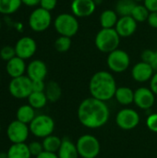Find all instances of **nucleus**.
<instances>
[{
	"instance_id": "obj_1",
	"label": "nucleus",
	"mask_w": 157,
	"mask_h": 158,
	"mask_svg": "<svg viewBox=\"0 0 157 158\" xmlns=\"http://www.w3.org/2000/svg\"><path fill=\"white\" fill-rule=\"evenodd\" d=\"M78 119L80 123L88 129H99L105 126L110 118V110L106 102L88 97L78 107Z\"/></svg>"
},
{
	"instance_id": "obj_2",
	"label": "nucleus",
	"mask_w": 157,
	"mask_h": 158,
	"mask_svg": "<svg viewBox=\"0 0 157 158\" xmlns=\"http://www.w3.org/2000/svg\"><path fill=\"white\" fill-rule=\"evenodd\" d=\"M117 89V82L113 74L106 70L95 72L89 82V91L92 97L104 102L115 97Z\"/></svg>"
},
{
	"instance_id": "obj_3",
	"label": "nucleus",
	"mask_w": 157,
	"mask_h": 158,
	"mask_svg": "<svg viewBox=\"0 0 157 158\" xmlns=\"http://www.w3.org/2000/svg\"><path fill=\"white\" fill-rule=\"evenodd\" d=\"M120 36L113 29H101L95 35L94 44L96 48L105 54H109L117 50L120 44Z\"/></svg>"
},
{
	"instance_id": "obj_4",
	"label": "nucleus",
	"mask_w": 157,
	"mask_h": 158,
	"mask_svg": "<svg viewBox=\"0 0 157 158\" xmlns=\"http://www.w3.org/2000/svg\"><path fill=\"white\" fill-rule=\"evenodd\" d=\"M54 28L60 36L71 38L79 31L80 23L72 13H61L54 19Z\"/></svg>"
},
{
	"instance_id": "obj_5",
	"label": "nucleus",
	"mask_w": 157,
	"mask_h": 158,
	"mask_svg": "<svg viewBox=\"0 0 157 158\" xmlns=\"http://www.w3.org/2000/svg\"><path fill=\"white\" fill-rule=\"evenodd\" d=\"M31 133L36 138L44 139L53 134L55 131V121L52 117L42 114L36 116L29 124Z\"/></svg>"
},
{
	"instance_id": "obj_6",
	"label": "nucleus",
	"mask_w": 157,
	"mask_h": 158,
	"mask_svg": "<svg viewBox=\"0 0 157 158\" xmlns=\"http://www.w3.org/2000/svg\"><path fill=\"white\" fill-rule=\"evenodd\" d=\"M80 156L82 158H96L101 151L99 140L92 134L81 135L76 143Z\"/></svg>"
},
{
	"instance_id": "obj_7",
	"label": "nucleus",
	"mask_w": 157,
	"mask_h": 158,
	"mask_svg": "<svg viewBox=\"0 0 157 158\" xmlns=\"http://www.w3.org/2000/svg\"><path fill=\"white\" fill-rule=\"evenodd\" d=\"M51 12L42 8L41 6L34 8L28 19V24L31 31L35 32H43L46 31L52 24Z\"/></svg>"
},
{
	"instance_id": "obj_8",
	"label": "nucleus",
	"mask_w": 157,
	"mask_h": 158,
	"mask_svg": "<svg viewBox=\"0 0 157 158\" xmlns=\"http://www.w3.org/2000/svg\"><path fill=\"white\" fill-rule=\"evenodd\" d=\"M8 92L14 98L26 99L32 93V81L27 75L11 79L8 83Z\"/></svg>"
},
{
	"instance_id": "obj_9",
	"label": "nucleus",
	"mask_w": 157,
	"mask_h": 158,
	"mask_svg": "<svg viewBox=\"0 0 157 158\" xmlns=\"http://www.w3.org/2000/svg\"><path fill=\"white\" fill-rule=\"evenodd\" d=\"M106 64L112 72L122 73L129 69L130 65V57L126 51L118 48L107 55Z\"/></svg>"
},
{
	"instance_id": "obj_10",
	"label": "nucleus",
	"mask_w": 157,
	"mask_h": 158,
	"mask_svg": "<svg viewBox=\"0 0 157 158\" xmlns=\"http://www.w3.org/2000/svg\"><path fill=\"white\" fill-rule=\"evenodd\" d=\"M30 133L29 125L17 119L11 121L6 128V136L11 143H24Z\"/></svg>"
},
{
	"instance_id": "obj_11",
	"label": "nucleus",
	"mask_w": 157,
	"mask_h": 158,
	"mask_svg": "<svg viewBox=\"0 0 157 158\" xmlns=\"http://www.w3.org/2000/svg\"><path fill=\"white\" fill-rule=\"evenodd\" d=\"M116 123L123 131H131L139 125L140 115L132 108H123L117 113Z\"/></svg>"
},
{
	"instance_id": "obj_12",
	"label": "nucleus",
	"mask_w": 157,
	"mask_h": 158,
	"mask_svg": "<svg viewBox=\"0 0 157 158\" xmlns=\"http://www.w3.org/2000/svg\"><path fill=\"white\" fill-rule=\"evenodd\" d=\"M16 56L27 60L31 58L37 51L36 41L30 36H23L19 38L15 44Z\"/></svg>"
},
{
	"instance_id": "obj_13",
	"label": "nucleus",
	"mask_w": 157,
	"mask_h": 158,
	"mask_svg": "<svg viewBox=\"0 0 157 158\" xmlns=\"http://www.w3.org/2000/svg\"><path fill=\"white\" fill-rule=\"evenodd\" d=\"M155 102V94L150 88L140 87L134 91V104L143 110L150 109Z\"/></svg>"
},
{
	"instance_id": "obj_14",
	"label": "nucleus",
	"mask_w": 157,
	"mask_h": 158,
	"mask_svg": "<svg viewBox=\"0 0 157 158\" xmlns=\"http://www.w3.org/2000/svg\"><path fill=\"white\" fill-rule=\"evenodd\" d=\"M96 6L93 0H72L70 8L75 17L87 18L94 13Z\"/></svg>"
},
{
	"instance_id": "obj_15",
	"label": "nucleus",
	"mask_w": 157,
	"mask_h": 158,
	"mask_svg": "<svg viewBox=\"0 0 157 158\" xmlns=\"http://www.w3.org/2000/svg\"><path fill=\"white\" fill-rule=\"evenodd\" d=\"M138 27V22L131 16L119 17L115 30L120 36V38H128L132 36Z\"/></svg>"
},
{
	"instance_id": "obj_16",
	"label": "nucleus",
	"mask_w": 157,
	"mask_h": 158,
	"mask_svg": "<svg viewBox=\"0 0 157 158\" xmlns=\"http://www.w3.org/2000/svg\"><path fill=\"white\" fill-rule=\"evenodd\" d=\"M155 74V69L151 64L141 61L136 63L131 69V77L137 82H146L151 81Z\"/></svg>"
},
{
	"instance_id": "obj_17",
	"label": "nucleus",
	"mask_w": 157,
	"mask_h": 158,
	"mask_svg": "<svg viewBox=\"0 0 157 158\" xmlns=\"http://www.w3.org/2000/svg\"><path fill=\"white\" fill-rule=\"evenodd\" d=\"M48 69L46 64L40 59L31 60L27 65L26 75L33 81H44L47 75Z\"/></svg>"
},
{
	"instance_id": "obj_18",
	"label": "nucleus",
	"mask_w": 157,
	"mask_h": 158,
	"mask_svg": "<svg viewBox=\"0 0 157 158\" xmlns=\"http://www.w3.org/2000/svg\"><path fill=\"white\" fill-rule=\"evenodd\" d=\"M26 69L27 65L25 63V60L17 56L7 61L6 64V71L11 79L25 75Z\"/></svg>"
},
{
	"instance_id": "obj_19",
	"label": "nucleus",
	"mask_w": 157,
	"mask_h": 158,
	"mask_svg": "<svg viewBox=\"0 0 157 158\" xmlns=\"http://www.w3.org/2000/svg\"><path fill=\"white\" fill-rule=\"evenodd\" d=\"M56 154L58 158H79L80 156L76 143L68 138L62 139L61 146Z\"/></svg>"
},
{
	"instance_id": "obj_20",
	"label": "nucleus",
	"mask_w": 157,
	"mask_h": 158,
	"mask_svg": "<svg viewBox=\"0 0 157 158\" xmlns=\"http://www.w3.org/2000/svg\"><path fill=\"white\" fill-rule=\"evenodd\" d=\"M7 158H31V154L30 152L28 144L24 143H12L6 151Z\"/></svg>"
},
{
	"instance_id": "obj_21",
	"label": "nucleus",
	"mask_w": 157,
	"mask_h": 158,
	"mask_svg": "<svg viewBox=\"0 0 157 158\" xmlns=\"http://www.w3.org/2000/svg\"><path fill=\"white\" fill-rule=\"evenodd\" d=\"M119 17L116 10L105 9L104 10L99 18L100 25L102 29H113L115 28Z\"/></svg>"
},
{
	"instance_id": "obj_22",
	"label": "nucleus",
	"mask_w": 157,
	"mask_h": 158,
	"mask_svg": "<svg viewBox=\"0 0 157 158\" xmlns=\"http://www.w3.org/2000/svg\"><path fill=\"white\" fill-rule=\"evenodd\" d=\"M115 98L118 104L122 106H129L134 103V91L130 87L121 86L117 89Z\"/></svg>"
},
{
	"instance_id": "obj_23",
	"label": "nucleus",
	"mask_w": 157,
	"mask_h": 158,
	"mask_svg": "<svg viewBox=\"0 0 157 158\" xmlns=\"http://www.w3.org/2000/svg\"><path fill=\"white\" fill-rule=\"evenodd\" d=\"M35 117V109L29 104L20 106L16 112V119L27 125H29Z\"/></svg>"
},
{
	"instance_id": "obj_24",
	"label": "nucleus",
	"mask_w": 157,
	"mask_h": 158,
	"mask_svg": "<svg viewBox=\"0 0 157 158\" xmlns=\"http://www.w3.org/2000/svg\"><path fill=\"white\" fill-rule=\"evenodd\" d=\"M44 94L49 102L55 103L60 99L61 94H62V90H61L60 85L56 81H51L48 83H46Z\"/></svg>"
},
{
	"instance_id": "obj_25",
	"label": "nucleus",
	"mask_w": 157,
	"mask_h": 158,
	"mask_svg": "<svg viewBox=\"0 0 157 158\" xmlns=\"http://www.w3.org/2000/svg\"><path fill=\"white\" fill-rule=\"evenodd\" d=\"M27 100L28 104L31 106H32L35 110L43 108L48 102V99L44 92H32L27 98Z\"/></svg>"
},
{
	"instance_id": "obj_26",
	"label": "nucleus",
	"mask_w": 157,
	"mask_h": 158,
	"mask_svg": "<svg viewBox=\"0 0 157 158\" xmlns=\"http://www.w3.org/2000/svg\"><path fill=\"white\" fill-rule=\"evenodd\" d=\"M21 5V0H0V14L12 15L20 8Z\"/></svg>"
},
{
	"instance_id": "obj_27",
	"label": "nucleus",
	"mask_w": 157,
	"mask_h": 158,
	"mask_svg": "<svg viewBox=\"0 0 157 158\" xmlns=\"http://www.w3.org/2000/svg\"><path fill=\"white\" fill-rule=\"evenodd\" d=\"M43 151L46 152H50V153H57L61 143H62V139H60L58 136L56 135H50L45 137L44 139H43Z\"/></svg>"
},
{
	"instance_id": "obj_28",
	"label": "nucleus",
	"mask_w": 157,
	"mask_h": 158,
	"mask_svg": "<svg viewBox=\"0 0 157 158\" xmlns=\"http://www.w3.org/2000/svg\"><path fill=\"white\" fill-rule=\"evenodd\" d=\"M136 4L133 0H118L116 5V12L119 17L130 16Z\"/></svg>"
},
{
	"instance_id": "obj_29",
	"label": "nucleus",
	"mask_w": 157,
	"mask_h": 158,
	"mask_svg": "<svg viewBox=\"0 0 157 158\" xmlns=\"http://www.w3.org/2000/svg\"><path fill=\"white\" fill-rule=\"evenodd\" d=\"M149 14H150L149 10L145 7L143 4H136L130 16L139 23V22L147 21Z\"/></svg>"
},
{
	"instance_id": "obj_30",
	"label": "nucleus",
	"mask_w": 157,
	"mask_h": 158,
	"mask_svg": "<svg viewBox=\"0 0 157 158\" xmlns=\"http://www.w3.org/2000/svg\"><path fill=\"white\" fill-rule=\"evenodd\" d=\"M71 38L67 36H59L55 41V48L59 53H66L70 49Z\"/></svg>"
},
{
	"instance_id": "obj_31",
	"label": "nucleus",
	"mask_w": 157,
	"mask_h": 158,
	"mask_svg": "<svg viewBox=\"0 0 157 158\" xmlns=\"http://www.w3.org/2000/svg\"><path fill=\"white\" fill-rule=\"evenodd\" d=\"M16 56L15 47L11 45H5L0 49V58L6 62Z\"/></svg>"
},
{
	"instance_id": "obj_32",
	"label": "nucleus",
	"mask_w": 157,
	"mask_h": 158,
	"mask_svg": "<svg viewBox=\"0 0 157 158\" xmlns=\"http://www.w3.org/2000/svg\"><path fill=\"white\" fill-rule=\"evenodd\" d=\"M30 152L31 154V156H38L40 154H42L43 152V143L38 142V141H33L31 143H30L28 144Z\"/></svg>"
},
{
	"instance_id": "obj_33",
	"label": "nucleus",
	"mask_w": 157,
	"mask_h": 158,
	"mask_svg": "<svg viewBox=\"0 0 157 158\" xmlns=\"http://www.w3.org/2000/svg\"><path fill=\"white\" fill-rule=\"evenodd\" d=\"M146 126L151 131L157 133V113L148 116L146 118Z\"/></svg>"
},
{
	"instance_id": "obj_34",
	"label": "nucleus",
	"mask_w": 157,
	"mask_h": 158,
	"mask_svg": "<svg viewBox=\"0 0 157 158\" xmlns=\"http://www.w3.org/2000/svg\"><path fill=\"white\" fill-rule=\"evenodd\" d=\"M56 5H57V0H41L39 6L42 8L51 12L56 8Z\"/></svg>"
},
{
	"instance_id": "obj_35",
	"label": "nucleus",
	"mask_w": 157,
	"mask_h": 158,
	"mask_svg": "<svg viewBox=\"0 0 157 158\" xmlns=\"http://www.w3.org/2000/svg\"><path fill=\"white\" fill-rule=\"evenodd\" d=\"M155 51L150 50V49L144 50V51L142 53V55H141L142 61L151 64V62H152V60H153V58H154V56H155Z\"/></svg>"
},
{
	"instance_id": "obj_36",
	"label": "nucleus",
	"mask_w": 157,
	"mask_h": 158,
	"mask_svg": "<svg viewBox=\"0 0 157 158\" xmlns=\"http://www.w3.org/2000/svg\"><path fill=\"white\" fill-rule=\"evenodd\" d=\"M46 84L44 81H32V92H44Z\"/></svg>"
},
{
	"instance_id": "obj_37",
	"label": "nucleus",
	"mask_w": 157,
	"mask_h": 158,
	"mask_svg": "<svg viewBox=\"0 0 157 158\" xmlns=\"http://www.w3.org/2000/svg\"><path fill=\"white\" fill-rule=\"evenodd\" d=\"M143 5L149 12H157V0H144Z\"/></svg>"
},
{
	"instance_id": "obj_38",
	"label": "nucleus",
	"mask_w": 157,
	"mask_h": 158,
	"mask_svg": "<svg viewBox=\"0 0 157 158\" xmlns=\"http://www.w3.org/2000/svg\"><path fill=\"white\" fill-rule=\"evenodd\" d=\"M147 22L152 28L157 29V12H150Z\"/></svg>"
},
{
	"instance_id": "obj_39",
	"label": "nucleus",
	"mask_w": 157,
	"mask_h": 158,
	"mask_svg": "<svg viewBox=\"0 0 157 158\" xmlns=\"http://www.w3.org/2000/svg\"><path fill=\"white\" fill-rule=\"evenodd\" d=\"M150 89L153 91V93L155 95H157V71L155 72L154 76L150 81Z\"/></svg>"
},
{
	"instance_id": "obj_40",
	"label": "nucleus",
	"mask_w": 157,
	"mask_h": 158,
	"mask_svg": "<svg viewBox=\"0 0 157 158\" xmlns=\"http://www.w3.org/2000/svg\"><path fill=\"white\" fill-rule=\"evenodd\" d=\"M22 5H25L29 7H34L40 5L41 0H21Z\"/></svg>"
},
{
	"instance_id": "obj_41",
	"label": "nucleus",
	"mask_w": 157,
	"mask_h": 158,
	"mask_svg": "<svg viewBox=\"0 0 157 158\" xmlns=\"http://www.w3.org/2000/svg\"><path fill=\"white\" fill-rule=\"evenodd\" d=\"M35 158H58V156H57V154H56V153H50V152L43 151L42 154H40Z\"/></svg>"
},
{
	"instance_id": "obj_42",
	"label": "nucleus",
	"mask_w": 157,
	"mask_h": 158,
	"mask_svg": "<svg viewBox=\"0 0 157 158\" xmlns=\"http://www.w3.org/2000/svg\"><path fill=\"white\" fill-rule=\"evenodd\" d=\"M151 66L153 67V69H155V71H157V51L155 52V56H154V58L151 62Z\"/></svg>"
},
{
	"instance_id": "obj_43",
	"label": "nucleus",
	"mask_w": 157,
	"mask_h": 158,
	"mask_svg": "<svg viewBox=\"0 0 157 158\" xmlns=\"http://www.w3.org/2000/svg\"><path fill=\"white\" fill-rule=\"evenodd\" d=\"M0 158H7L6 153H0Z\"/></svg>"
},
{
	"instance_id": "obj_44",
	"label": "nucleus",
	"mask_w": 157,
	"mask_h": 158,
	"mask_svg": "<svg viewBox=\"0 0 157 158\" xmlns=\"http://www.w3.org/2000/svg\"><path fill=\"white\" fill-rule=\"evenodd\" d=\"M93 1H94V3L96 4V6L101 5V4L103 3V0H93Z\"/></svg>"
},
{
	"instance_id": "obj_45",
	"label": "nucleus",
	"mask_w": 157,
	"mask_h": 158,
	"mask_svg": "<svg viewBox=\"0 0 157 158\" xmlns=\"http://www.w3.org/2000/svg\"><path fill=\"white\" fill-rule=\"evenodd\" d=\"M135 3H137V4H141V3H143L144 2V0H133Z\"/></svg>"
},
{
	"instance_id": "obj_46",
	"label": "nucleus",
	"mask_w": 157,
	"mask_h": 158,
	"mask_svg": "<svg viewBox=\"0 0 157 158\" xmlns=\"http://www.w3.org/2000/svg\"><path fill=\"white\" fill-rule=\"evenodd\" d=\"M1 28H2V22H1V20H0V30H1Z\"/></svg>"
},
{
	"instance_id": "obj_47",
	"label": "nucleus",
	"mask_w": 157,
	"mask_h": 158,
	"mask_svg": "<svg viewBox=\"0 0 157 158\" xmlns=\"http://www.w3.org/2000/svg\"><path fill=\"white\" fill-rule=\"evenodd\" d=\"M0 132H1V124H0Z\"/></svg>"
},
{
	"instance_id": "obj_48",
	"label": "nucleus",
	"mask_w": 157,
	"mask_h": 158,
	"mask_svg": "<svg viewBox=\"0 0 157 158\" xmlns=\"http://www.w3.org/2000/svg\"><path fill=\"white\" fill-rule=\"evenodd\" d=\"M0 80H1V78H0Z\"/></svg>"
}]
</instances>
